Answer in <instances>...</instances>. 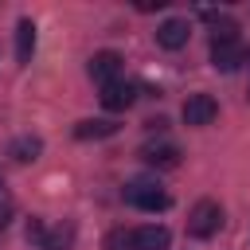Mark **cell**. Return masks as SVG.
I'll return each mask as SVG.
<instances>
[{
    "label": "cell",
    "mask_w": 250,
    "mask_h": 250,
    "mask_svg": "<svg viewBox=\"0 0 250 250\" xmlns=\"http://www.w3.org/2000/svg\"><path fill=\"white\" fill-rule=\"evenodd\" d=\"M219 227H223V207L215 199H199L188 215V234L191 238H211V234H219Z\"/></svg>",
    "instance_id": "3957f363"
},
{
    "label": "cell",
    "mask_w": 250,
    "mask_h": 250,
    "mask_svg": "<svg viewBox=\"0 0 250 250\" xmlns=\"http://www.w3.org/2000/svg\"><path fill=\"white\" fill-rule=\"evenodd\" d=\"M188 35H191L188 20H164V23L156 27V43H160L164 51H180V47H188Z\"/></svg>",
    "instance_id": "9c48e42d"
},
{
    "label": "cell",
    "mask_w": 250,
    "mask_h": 250,
    "mask_svg": "<svg viewBox=\"0 0 250 250\" xmlns=\"http://www.w3.org/2000/svg\"><path fill=\"white\" fill-rule=\"evenodd\" d=\"M98 102H102V105H105L109 113H121V109H129V105L137 102V86H133V82H125V78H117V82L102 86Z\"/></svg>",
    "instance_id": "8992f818"
},
{
    "label": "cell",
    "mask_w": 250,
    "mask_h": 250,
    "mask_svg": "<svg viewBox=\"0 0 250 250\" xmlns=\"http://www.w3.org/2000/svg\"><path fill=\"white\" fill-rule=\"evenodd\" d=\"M242 62H246V47H242V39H238V43H215V47H211V66H215V70L234 74Z\"/></svg>",
    "instance_id": "52a82bcc"
},
{
    "label": "cell",
    "mask_w": 250,
    "mask_h": 250,
    "mask_svg": "<svg viewBox=\"0 0 250 250\" xmlns=\"http://www.w3.org/2000/svg\"><path fill=\"white\" fill-rule=\"evenodd\" d=\"M215 43H238V23L234 20H211V47Z\"/></svg>",
    "instance_id": "5bb4252c"
},
{
    "label": "cell",
    "mask_w": 250,
    "mask_h": 250,
    "mask_svg": "<svg viewBox=\"0 0 250 250\" xmlns=\"http://www.w3.org/2000/svg\"><path fill=\"white\" fill-rule=\"evenodd\" d=\"M39 152H43V141H39V137H16V141H12V148H8V156H12V160H20V164L35 160Z\"/></svg>",
    "instance_id": "4fadbf2b"
},
{
    "label": "cell",
    "mask_w": 250,
    "mask_h": 250,
    "mask_svg": "<svg viewBox=\"0 0 250 250\" xmlns=\"http://www.w3.org/2000/svg\"><path fill=\"white\" fill-rule=\"evenodd\" d=\"M0 195H4V176H0Z\"/></svg>",
    "instance_id": "e0dca14e"
},
{
    "label": "cell",
    "mask_w": 250,
    "mask_h": 250,
    "mask_svg": "<svg viewBox=\"0 0 250 250\" xmlns=\"http://www.w3.org/2000/svg\"><path fill=\"white\" fill-rule=\"evenodd\" d=\"M105 250H133V234H125V230H113V234L105 238Z\"/></svg>",
    "instance_id": "9a60e30c"
},
{
    "label": "cell",
    "mask_w": 250,
    "mask_h": 250,
    "mask_svg": "<svg viewBox=\"0 0 250 250\" xmlns=\"http://www.w3.org/2000/svg\"><path fill=\"white\" fill-rule=\"evenodd\" d=\"M168 242H172V234L160 223H145L133 230V250H168Z\"/></svg>",
    "instance_id": "ba28073f"
},
{
    "label": "cell",
    "mask_w": 250,
    "mask_h": 250,
    "mask_svg": "<svg viewBox=\"0 0 250 250\" xmlns=\"http://www.w3.org/2000/svg\"><path fill=\"white\" fill-rule=\"evenodd\" d=\"M141 156H145L148 168H176V164H180V148L168 145V141H164V145H145Z\"/></svg>",
    "instance_id": "30bf717a"
},
{
    "label": "cell",
    "mask_w": 250,
    "mask_h": 250,
    "mask_svg": "<svg viewBox=\"0 0 250 250\" xmlns=\"http://www.w3.org/2000/svg\"><path fill=\"white\" fill-rule=\"evenodd\" d=\"M31 55H35V23L31 20H20L16 23V59H20V66L31 62Z\"/></svg>",
    "instance_id": "7c38bea8"
},
{
    "label": "cell",
    "mask_w": 250,
    "mask_h": 250,
    "mask_svg": "<svg viewBox=\"0 0 250 250\" xmlns=\"http://www.w3.org/2000/svg\"><path fill=\"white\" fill-rule=\"evenodd\" d=\"M180 117H184V125H191V129H203V125H211V121L219 117V102H215L211 94H191V98L184 102Z\"/></svg>",
    "instance_id": "277c9868"
},
{
    "label": "cell",
    "mask_w": 250,
    "mask_h": 250,
    "mask_svg": "<svg viewBox=\"0 0 250 250\" xmlns=\"http://www.w3.org/2000/svg\"><path fill=\"white\" fill-rule=\"evenodd\" d=\"M125 203H133L137 211H164L168 203H172V195L156 184V180H129L125 184Z\"/></svg>",
    "instance_id": "6da1fadb"
},
{
    "label": "cell",
    "mask_w": 250,
    "mask_h": 250,
    "mask_svg": "<svg viewBox=\"0 0 250 250\" xmlns=\"http://www.w3.org/2000/svg\"><path fill=\"white\" fill-rule=\"evenodd\" d=\"M113 133H117V121H105V117H90V121L74 125L78 141H102V137H113Z\"/></svg>",
    "instance_id": "8fae6325"
},
{
    "label": "cell",
    "mask_w": 250,
    "mask_h": 250,
    "mask_svg": "<svg viewBox=\"0 0 250 250\" xmlns=\"http://www.w3.org/2000/svg\"><path fill=\"white\" fill-rule=\"evenodd\" d=\"M121 66H125V59H121L117 51H98L86 70H90V78H94L98 86H109V82L121 78Z\"/></svg>",
    "instance_id": "5b68a950"
},
{
    "label": "cell",
    "mask_w": 250,
    "mask_h": 250,
    "mask_svg": "<svg viewBox=\"0 0 250 250\" xmlns=\"http://www.w3.org/2000/svg\"><path fill=\"white\" fill-rule=\"evenodd\" d=\"M8 223H12V199H8V191H4V195H0V230H4Z\"/></svg>",
    "instance_id": "2e32d148"
},
{
    "label": "cell",
    "mask_w": 250,
    "mask_h": 250,
    "mask_svg": "<svg viewBox=\"0 0 250 250\" xmlns=\"http://www.w3.org/2000/svg\"><path fill=\"white\" fill-rule=\"evenodd\" d=\"M27 242L35 250H66L74 242V227L59 223V227H43V219H27Z\"/></svg>",
    "instance_id": "7a4b0ae2"
}]
</instances>
